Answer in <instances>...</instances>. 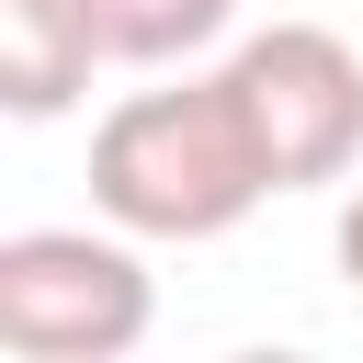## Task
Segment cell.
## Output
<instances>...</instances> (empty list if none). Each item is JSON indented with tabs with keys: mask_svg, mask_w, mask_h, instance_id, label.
<instances>
[{
	"mask_svg": "<svg viewBox=\"0 0 363 363\" xmlns=\"http://www.w3.org/2000/svg\"><path fill=\"white\" fill-rule=\"evenodd\" d=\"M272 204V159L250 136V102L227 68L170 79V91H125L91 125V216H113L125 238H227Z\"/></svg>",
	"mask_w": 363,
	"mask_h": 363,
	"instance_id": "obj_1",
	"label": "cell"
},
{
	"mask_svg": "<svg viewBox=\"0 0 363 363\" xmlns=\"http://www.w3.org/2000/svg\"><path fill=\"white\" fill-rule=\"evenodd\" d=\"M147 329H159V284H147V261L113 216L0 238V352H23V363H125Z\"/></svg>",
	"mask_w": 363,
	"mask_h": 363,
	"instance_id": "obj_2",
	"label": "cell"
},
{
	"mask_svg": "<svg viewBox=\"0 0 363 363\" xmlns=\"http://www.w3.org/2000/svg\"><path fill=\"white\" fill-rule=\"evenodd\" d=\"M227 79L250 102V136L272 159V193H306V182H352L363 170V45L352 34H329V23H261V34H238Z\"/></svg>",
	"mask_w": 363,
	"mask_h": 363,
	"instance_id": "obj_3",
	"label": "cell"
},
{
	"mask_svg": "<svg viewBox=\"0 0 363 363\" xmlns=\"http://www.w3.org/2000/svg\"><path fill=\"white\" fill-rule=\"evenodd\" d=\"M102 68L91 0H0V102L23 125H57Z\"/></svg>",
	"mask_w": 363,
	"mask_h": 363,
	"instance_id": "obj_4",
	"label": "cell"
},
{
	"mask_svg": "<svg viewBox=\"0 0 363 363\" xmlns=\"http://www.w3.org/2000/svg\"><path fill=\"white\" fill-rule=\"evenodd\" d=\"M238 23V0H91V34L113 68H182Z\"/></svg>",
	"mask_w": 363,
	"mask_h": 363,
	"instance_id": "obj_5",
	"label": "cell"
},
{
	"mask_svg": "<svg viewBox=\"0 0 363 363\" xmlns=\"http://www.w3.org/2000/svg\"><path fill=\"white\" fill-rule=\"evenodd\" d=\"M340 284L363 295V182H352V204H340Z\"/></svg>",
	"mask_w": 363,
	"mask_h": 363,
	"instance_id": "obj_6",
	"label": "cell"
}]
</instances>
